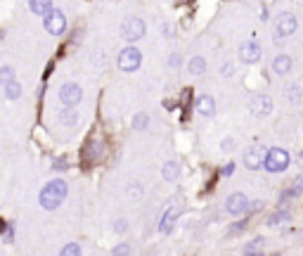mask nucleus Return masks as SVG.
<instances>
[{
  "label": "nucleus",
  "mask_w": 303,
  "mask_h": 256,
  "mask_svg": "<svg viewBox=\"0 0 303 256\" xmlns=\"http://www.w3.org/2000/svg\"><path fill=\"white\" fill-rule=\"evenodd\" d=\"M67 192H69V187H67L64 181H50V183L40 190V195H38L40 206H43V209H48V211H53V209H57V206L64 201Z\"/></svg>",
  "instance_id": "1"
},
{
  "label": "nucleus",
  "mask_w": 303,
  "mask_h": 256,
  "mask_svg": "<svg viewBox=\"0 0 303 256\" xmlns=\"http://www.w3.org/2000/svg\"><path fill=\"white\" fill-rule=\"evenodd\" d=\"M263 166H266V171H270V173H282V171L289 168V152L282 149V147H272V149H267Z\"/></svg>",
  "instance_id": "2"
},
{
  "label": "nucleus",
  "mask_w": 303,
  "mask_h": 256,
  "mask_svg": "<svg viewBox=\"0 0 303 256\" xmlns=\"http://www.w3.org/2000/svg\"><path fill=\"white\" fill-rule=\"evenodd\" d=\"M140 62H143V55H140V50H138L135 45L124 48V50L119 53V59H116V64H119L121 72H135V69L140 67Z\"/></svg>",
  "instance_id": "3"
},
{
  "label": "nucleus",
  "mask_w": 303,
  "mask_h": 256,
  "mask_svg": "<svg viewBox=\"0 0 303 256\" xmlns=\"http://www.w3.org/2000/svg\"><path fill=\"white\" fill-rule=\"evenodd\" d=\"M144 21L140 17H128L121 24V36L128 40V43H135V40H140L144 36Z\"/></svg>",
  "instance_id": "4"
},
{
  "label": "nucleus",
  "mask_w": 303,
  "mask_h": 256,
  "mask_svg": "<svg viewBox=\"0 0 303 256\" xmlns=\"http://www.w3.org/2000/svg\"><path fill=\"white\" fill-rule=\"evenodd\" d=\"M296 26H299L296 17H294L291 12H282V15L277 17V21H275V34H277V38H289L296 31Z\"/></svg>",
  "instance_id": "5"
},
{
  "label": "nucleus",
  "mask_w": 303,
  "mask_h": 256,
  "mask_svg": "<svg viewBox=\"0 0 303 256\" xmlns=\"http://www.w3.org/2000/svg\"><path fill=\"white\" fill-rule=\"evenodd\" d=\"M59 100H62L64 107H76V105L83 100L81 86H76V83H64V86L59 88Z\"/></svg>",
  "instance_id": "6"
},
{
  "label": "nucleus",
  "mask_w": 303,
  "mask_h": 256,
  "mask_svg": "<svg viewBox=\"0 0 303 256\" xmlns=\"http://www.w3.org/2000/svg\"><path fill=\"white\" fill-rule=\"evenodd\" d=\"M45 29H48V34H53V36H62L64 29H67V17H64L59 10H50V12L45 15Z\"/></svg>",
  "instance_id": "7"
},
{
  "label": "nucleus",
  "mask_w": 303,
  "mask_h": 256,
  "mask_svg": "<svg viewBox=\"0 0 303 256\" xmlns=\"http://www.w3.org/2000/svg\"><path fill=\"white\" fill-rule=\"evenodd\" d=\"M247 206H249V200H247V195H242V192L230 195L228 201H225V209H228L230 216H242V214L247 211Z\"/></svg>",
  "instance_id": "8"
},
{
  "label": "nucleus",
  "mask_w": 303,
  "mask_h": 256,
  "mask_svg": "<svg viewBox=\"0 0 303 256\" xmlns=\"http://www.w3.org/2000/svg\"><path fill=\"white\" fill-rule=\"evenodd\" d=\"M266 162V149L263 147H249L247 149V154H244V166L249 168V171H258L261 166Z\"/></svg>",
  "instance_id": "9"
},
{
  "label": "nucleus",
  "mask_w": 303,
  "mask_h": 256,
  "mask_svg": "<svg viewBox=\"0 0 303 256\" xmlns=\"http://www.w3.org/2000/svg\"><path fill=\"white\" fill-rule=\"evenodd\" d=\"M239 59H242L244 64H256V62L261 59V45L253 43V40L242 43V45H239Z\"/></svg>",
  "instance_id": "10"
},
{
  "label": "nucleus",
  "mask_w": 303,
  "mask_h": 256,
  "mask_svg": "<svg viewBox=\"0 0 303 256\" xmlns=\"http://www.w3.org/2000/svg\"><path fill=\"white\" fill-rule=\"evenodd\" d=\"M249 110L253 116H267L272 111V100L267 95H256V97H251Z\"/></svg>",
  "instance_id": "11"
},
{
  "label": "nucleus",
  "mask_w": 303,
  "mask_h": 256,
  "mask_svg": "<svg viewBox=\"0 0 303 256\" xmlns=\"http://www.w3.org/2000/svg\"><path fill=\"white\" fill-rule=\"evenodd\" d=\"M196 111L201 116H214L215 114V100L211 95H199L196 97Z\"/></svg>",
  "instance_id": "12"
},
{
  "label": "nucleus",
  "mask_w": 303,
  "mask_h": 256,
  "mask_svg": "<svg viewBox=\"0 0 303 256\" xmlns=\"http://www.w3.org/2000/svg\"><path fill=\"white\" fill-rule=\"evenodd\" d=\"M291 67H294V62H291L289 55H277L272 59V72L277 73V76H286V73L291 72Z\"/></svg>",
  "instance_id": "13"
},
{
  "label": "nucleus",
  "mask_w": 303,
  "mask_h": 256,
  "mask_svg": "<svg viewBox=\"0 0 303 256\" xmlns=\"http://www.w3.org/2000/svg\"><path fill=\"white\" fill-rule=\"evenodd\" d=\"M178 216H180V209H171V211H166V216L161 219V233H163V235H168V233L173 230V225H176Z\"/></svg>",
  "instance_id": "14"
},
{
  "label": "nucleus",
  "mask_w": 303,
  "mask_h": 256,
  "mask_svg": "<svg viewBox=\"0 0 303 256\" xmlns=\"http://www.w3.org/2000/svg\"><path fill=\"white\" fill-rule=\"evenodd\" d=\"M29 7H31V12H36L38 17H45L53 10V0H29Z\"/></svg>",
  "instance_id": "15"
},
{
  "label": "nucleus",
  "mask_w": 303,
  "mask_h": 256,
  "mask_svg": "<svg viewBox=\"0 0 303 256\" xmlns=\"http://www.w3.org/2000/svg\"><path fill=\"white\" fill-rule=\"evenodd\" d=\"M59 124L62 126H76L78 124V111L73 107H67V110L59 111Z\"/></svg>",
  "instance_id": "16"
},
{
  "label": "nucleus",
  "mask_w": 303,
  "mask_h": 256,
  "mask_svg": "<svg viewBox=\"0 0 303 256\" xmlns=\"http://www.w3.org/2000/svg\"><path fill=\"white\" fill-rule=\"evenodd\" d=\"M161 176H163L166 181H178L180 164H178V162H166V164H163V168H161Z\"/></svg>",
  "instance_id": "17"
},
{
  "label": "nucleus",
  "mask_w": 303,
  "mask_h": 256,
  "mask_svg": "<svg viewBox=\"0 0 303 256\" xmlns=\"http://www.w3.org/2000/svg\"><path fill=\"white\" fill-rule=\"evenodd\" d=\"M187 69H190V73H195V76H201V73L206 72V59L204 57H192L190 62H187Z\"/></svg>",
  "instance_id": "18"
},
{
  "label": "nucleus",
  "mask_w": 303,
  "mask_h": 256,
  "mask_svg": "<svg viewBox=\"0 0 303 256\" xmlns=\"http://www.w3.org/2000/svg\"><path fill=\"white\" fill-rule=\"evenodd\" d=\"M2 88H5L7 100H19V97H21V86H19L17 81H10V83H5Z\"/></svg>",
  "instance_id": "19"
},
{
  "label": "nucleus",
  "mask_w": 303,
  "mask_h": 256,
  "mask_svg": "<svg viewBox=\"0 0 303 256\" xmlns=\"http://www.w3.org/2000/svg\"><path fill=\"white\" fill-rule=\"evenodd\" d=\"M285 95L289 102H299V100H301V86H296V83H294V86H286Z\"/></svg>",
  "instance_id": "20"
},
{
  "label": "nucleus",
  "mask_w": 303,
  "mask_h": 256,
  "mask_svg": "<svg viewBox=\"0 0 303 256\" xmlns=\"http://www.w3.org/2000/svg\"><path fill=\"white\" fill-rule=\"evenodd\" d=\"M10 81H15V69L5 64V67H0V86H5Z\"/></svg>",
  "instance_id": "21"
},
{
  "label": "nucleus",
  "mask_w": 303,
  "mask_h": 256,
  "mask_svg": "<svg viewBox=\"0 0 303 256\" xmlns=\"http://www.w3.org/2000/svg\"><path fill=\"white\" fill-rule=\"evenodd\" d=\"M86 149H88V152H86L88 159H100V157H102V143H90Z\"/></svg>",
  "instance_id": "22"
},
{
  "label": "nucleus",
  "mask_w": 303,
  "mask_h": 256,
  "mask_svg": "<svg viewBox=\"0 0 303 256\" xmlns=\"http://www.w3.org/2000/svg\"><path fill=\"white\" fill-rule=\"evenodd\" d=\"M147 124H149V116H147V114H143V111L133 116V128H135V130H144V128H147Z\"/></svg>",
  "instance_id": "23"
},
{
  "label": "nucleus",
  "mask_w": 303,
  "mask_h": 256,
  "mask_svg": "<svg viewBox=\"0 0 303 256\" xmlns=\"http://www.w3.org/2000/svg\"><path fill=\"white\" fill-rule=\"evenodd\" d=\"M282 220H289V214H286V211H282V214H275V216H270V219H267V225H272V228H275V225H280Z\"/></svg>",
  "instance_id": "24"
},
{
  "label": "nucleus",
  "mask_w": 303,
  "mask_h": 256,
  "mask_svg": "<svg viewBox=\"0 0 303 256\" xmlns=\"http://www.w3.org/2000/svg\"><path fill=\"white\" fill-rule=\"evenodd\" d=\"M81 254V247H78V244H67V247H64V249H62V256H78Z\"/></svg>",
  "instance_id": "25"
},
{
  "label": "nucleus",
  "mask_w": 303,
  "mask_h": 256,
  "mask_svg": "<svg viewBox=\"0 0 303 256\" xmlns=\"http://www.w3.org/2000/svg\"><path fill=\"white\" fill-rule=\"evenodd\" d=\"M111 228H114V233H119V235H124L125 230H128V220H125V219H119V220H114V225H111Z\"/></svg>",
  "instance_id": "26"
},
{
  "label": "nucleus",
  "mask_w": 303,
  "mask_h": 256,
  "mask_svg": "<svg viewBox=\"0 0 303 256\" xmlns=\"http://www.w3.org/2000/svg\"><path fill=\"white\" fill-rule=\"evenodd\" d=\"M301 192H303V178H296V183L291 185V190H289V197H296Z\"/></svg>",
  "instance_id": "27"
},
{
  "label": "nucleus",
  "mask_w": 303,
  "mask_h": 256,
  "mask_svg": "<svg viewBox=\"0 0 303 256\" xmlns=\"http://www.w3.org/2000/svg\"><path fill=\"white\" fill-rule=\"evenodd\" d=\"M253 252H261V239H253L244 247V254H253Z\"/></svg>",
  "instance_id": "28"
},
{
  "label": "nucleus",
  "mask_w": 303,
  "mask_h": 256,
  "mask_svg": "<svg viewBox=\"0 0 303 256\" xmlns=\"http://www.w3.org/2000/svg\"><path fill=\"white\" fill-rule=\"evenodd\" d=\"M111 254H114V256H128V254H133V252H130V247L119 244V247H114V249H111Z\"/></svg>",
  "instance_id": "29"
},
{
  "label": "nucleus",
  "mask_w": 303,
  "mask_h": 256,
  "mask_svg": "<svg viewBox=\"0 0 303 256\" xmlns=\"http://www.w3.org/2000/svg\"><path fill=\"white\" fill-rule=\"evenodd\" d=\"M234 147H237V143H234L232 138H225V140L220 143V149H223V152H232Z\"/></svg>",
  "instance_id": "30"
},
{
  "label": "nucleus",
  "mask_w": 303,
  "mask_h": 256,
  "mask_svg": "<svg viewBox=\"0 0 303 256\" xmlns=\"http://www.w3.org/2000/svg\"><path fill=\"white\" fill-rule=\"evenodd\" d=\"M128 195H130V197H140V195H143V187L138 183H130L128 185Z\"/></svg>",
  "instance_id": "31"
},
{
  "label": "nucleus",
  "mask_w": 303,
  "mask_h": 256,
  "mask_svg": "<svg viewBox=\"0 0 303 256\" xmlns=\"http://www.w3.org/2000/svg\"><path fill=\"white\" fill-rule=\"evenodd\" d=\"M54 171H64V168H67V162H64V159H54Z\"/></svg>",
  "instance_id": "32"
},
{
  "label": "nucleus",
  "mask_w": 303,
  "mask_h": 256,
  "mask_svg": "<svg viewBox=\"0 0 303 256\" xmlns=\"http://www.w3.org/2000/svg\"><path fill=\"white\" fill-rule=\"evenodd\" d=\"M244 225H247V223H237V225H234V228L230 230V235H237V233H242V230H244Z\"/></svg>",
  "instance_id": "33"
},
{
  "label": "nucleus",
  "mask_w": 303,
  "mask_h": 256,
  "mask_svg": "<svg viewBox=\"0 0 303 256\" xmlns=\"http://www.w3.org/2000/svg\"><path fill=\"white\" fill-rule=\"evenodd\" d=\"M220 72H223V76H232V64H223Z\"/></svg>",
  "instance_id": "34"
},
{
  "label": "nucleus",
  "mask_w": 303,
  "mask_h": 256,
  "mask_svg": "<svg viewBox=\"0 0 303 256\" xmlns=\"http://www.w3.org/2000/svg\"><path fill=\"white\" fill-rule=\"evenodd\" d=\"M232 171H234V164H228L223 168V176H232Z\"/></svg>",
  "instance_id": "35"
},
{
  "label": "nucleus",
  "mask_w": 303,
  "mask_h": 256,
  "mask_svg": "<svg viewBox=\"0 0 303 256\" xmlns=\"http://www.w3.org/2000/svg\"><path fill=\"white\" fill-rule=\"evenodd\" d=\"M168 64H171V67H178V64H180V57H178V55H173L171 59H168Z\"/></svg>",
  "instance_id": "36"
},
{
  "label": "nucleus",
  "mask_w": 303,
  "mask_h": 256,
  "mask_svg": "<svg viewBox=\"0 0 303 256\" xmlns=\"http://www.w3.org/2000/svg\"><path fill=\"white\" fill-rule=\"evenodd\" d=\"M171 34H173V29H171L168 24H163V36H166V38H171Z\"/></svg>",
  "instance_id": "37"
},
{
  "label": "nucleus",
  "mask_w": 303,
  "mask_h": 256,
  "mask_svg": "<svg viewBox=\"0 0 303 256\" xmlns=\"http://www.w3.org/2000/svg\"><path fill=\"white\" fill-rule=\"evenodd\" d=\"M2 230H5V223H2V220H0V233H2Z\"/></svg>",
  "instance_id": "38"
},
{
  "label": "nucleus",
  "mask_w": 303,
  "mask_h": 256,
  "mask_svg": "<svg viewBox=\"0 0 303 256\" xmlns=\"http://www.w3.org/2000/svg\"><path fill=\"white\" fill-rule=\"evenodd\" d=\"M301 157H303V152H301Z\"/></svg>",
  "instance_id": "39"
}]
</instances>
